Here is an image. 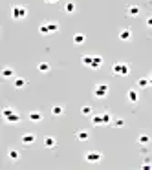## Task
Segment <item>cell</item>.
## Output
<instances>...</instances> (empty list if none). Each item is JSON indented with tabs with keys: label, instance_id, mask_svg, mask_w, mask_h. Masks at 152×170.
<instances>
[{
	"label": "cell",
	"instance_id": "cell-33",
	"mask_svg": "<svg viewBox=\"0 0 152 170\" xmlns=\"http://www.w3.org/2000/svg\"><path fill=\"white\" fill-rule=\"evenodd\" d=\"M149 81H150V86H152V75H150V77H149Z\"/></svg>",
	"mask_w": 152,
	"mask_h": 170
},
{
	"label": "cell",
	"instance_id": "cell-29",
	"mask_svg": "<svg viewBox=\"0 0 152 170\" xmlns=\"http://www.w3.org/2000/svg\"><path fill=\"white\" fill-rule=\"evenodd\" d=\"M112 123H114V126H117V128H121V126H125V121H123V119H114Z\"/></svg>",
	"mask_w": 152,
	"mask_h": 170
},
{
	"label": "cell",
	"instance_id": "cell-3",
	"mask_svg": "<svg viewBox=\"0 0 152 170\" xmlns=\"http://www.w3.org/2000/svg\"><path fill=\"white\" fill-rule=\"evenodd\" d=\"M106 93H108V86H106V84H97V86L94 88V95H95L97 99L106 97Z\"/></svg>",
	"mask_w": 152,
	"mask_h": 170
},
{
	"label": "cell",
	"instance_id": "cell-31",
	"mask_svg": "<svg viewBox=\"0 0 152 170\" xmlns=\"http://www.w3.org/2000/svg\"><path fill=\"white\" fill-rule=\"evenodd\" d=\"M147 26H149V27H152V16H149V18H147Z\"/></svg>",
	"mask_w": 152,
	"mask_h": 170
},
{
	"label": "cell",
	"instance_id": "cell-1",
	"mask_svg": "<svg viewBox=\"0 0 152 170\" xmlns=\"http://www.w3.org/2000/svg\"><path fill=\"white\" fill-rule=\"evenodd\" d=\"M112 73H114V75H121V77H125V75L130 73V66H128L127 62H116V64L112 66Z\"/></svg>",
	"mask_w": 152,
	"mask_h": 170
},
{
	"label": "cell",
	"instance_id": "cell-5",
	"mask_svg": "<svg viewBox=\"0 0 152 170\" xmlns=\"http://www.w3.org/2000/svg\"><path fill=\"white\" fill-rule=\"evenodd\" d=\"M20 143L26 145V146H29V145L35 143V136H33V134H24V136L20 137Z\"/></svg>",
	"mask_w": 152,
	"mask_h": 170
},
{
	"label": "cell",
	"instance_id": "cell-16",
	"mask_svg": "<svg viewBox=\"0 0 152 170\" xmlns=\"http://www.w3.org/2000/svg\"><path fill=\"white\" fill-rule=\"evenodd\" d=\"M55 145H57L55 137H51V136H50V137H46V139H44V146H46V148H53Z\"/></svg>",
	"mask_w": 152,
	"mask_h": 170
},
{
	"label": "cell",
	"instance_id": "cell-24",
	"mask_svg": "<svg viewBox=\"0 0 152 170\" xmlns=\"http://www.w3.org/2000/svg\"><path fill=\"white\" fill-rule=\"evenodd\" d=\"M138 86H139V88H147V86H150V81H149V79H139V81H138Z\"/></svg>",
	"mask_w": 152,
	"mask_h": 170
},
{
	"label": "cell",
	"instance_id": "cell-11",
	"mask_svg": "<svg viewBox=\"0 0 152 170\" xmlns=\"http://www.w3.org/2000/svg\"><path fill=\"white\" fill-rule=\"evenodd\" d=\"M6 121H7V123H18V121H20V115H18L17 112H11V114L6 117Z\"/></svg>",
	"mask_w": 152,
	"mask_h": 170
},
{
	"label": "cell",
	"instance_id": "cell-27",
	"mask_svg": "<svg viewBox=\"0 0 152 170\" xmlns=\"http://www.w3.org/2000/svg\"><path fill=\"white\" fill-rule=\"evenodd\" d=\"M20 157V154L17 152V150H9V159H13V161H17Z\"/></svg>",
	"mask_w": 152,
	"mask_h": 170
},
{
	"label": "cell",
	"instance_id": "cell-7",
	"mask_svg": "<svg viewBox=\"0 0 152 170\" xmlns=\"http://www.w3.org/2000/svg\"><path fill=\"white\" fill-rule=\"evenodd\" d=\"M127 97H128V101H130V103H138V101H139V93H138L136 90H128Z\"/></svg>",
	"mask_w": 152,
	"mask_h": 170
},
{
	"label": "cell",
	"instance_id": "cell-13",
	"mask_svg": "<svg viewBox=\"0 0 152 170\" xmlns=\"http://www.w3.org/2000/svg\"><path fill=\"white\" fill-rule=\"evenodd\" d=\"M13 84H15V88H24L26 86V79H22V77H15V81H13Z\"/></svg>",
	"mask_w": 152,
	"mask_h": 170
},
{
	"label": "cell",
	"instance_id": "cell-21",
	"mask_svg": "<svg viewBox=\"0 0 152 170\" xmlns=\"http://www.w3.org/2000/svg\"><path fill=\"white\" fill-rule=\"evenodd\" d=\"M128 15H130V16H138V15H139V7H138V5H130V7H128Z\"/></svg>",
	"mask_w": 152,
	"mask_h": 170
},
{
	"label": "cell",
	"instance_id": "cell-10",
	"mask_svg": "<svg viewBox=\"0 0 152 170\" xmlns=\"http://www.w3.org/2000/svg\"><path fill=\"white\" fill-rule=\"evenodd\" d=\"M130 37H132V31L130 29H121L119 31V38L121 40H130Z\"/></svg>",
	"mask_w": 152,
	"mask_h": 170
},
{
	"label": "cell",
	"instance_id": "cell-20",
	"mask_svg": "<svg viewBox=\"0 0 152 170\" xmlns=\"http://www.w3.org/2000/svg\"><path fill=\"white\" fill-rule=\"evenodd\" d=\"M51 114H53L55 117H59V115L64 114V108H62V106H53V108H51Z\"/></svg>",
	"mask_w": 152,
	"mask_h": 170
},
{
	"label": "cell",
	"instance_id": "cell-22",
	"mask_svg": "<svg viewBox=\"0 0 152 170\" xmlns=\"http://www.w3.org/2000/svg\"><path fill=\"white\" fill-rule=\"evenodd\" d=\"M92 125H95V126L103 125V117L101 115H92Z\"/></svg>",
	"mask_w": 152,
	"mask_h": 170
},
{
	"label": "cell",
	"instance_id": "cell-6",
	"mask_svg": "<svg viewBox=\"0 0 152 170\" xmlns=\"http://www.w3.org/2000/svg\"><path fill=\"white\" fill-rule=\"evenodd\" d=\"M103 66V57H99V55H94V59H92V70H97V68H101Z\"/></svg>",
	"mask_w": 152,
	"mask_h": 170
},
{
	"label": "cell",
	"instance_id": "cell-2",
	"mask_svg": "<svg viewBox=\"0 0 152 170\" xmlns=\"http://www.w3.org/2000/svg\"><path fill=\"white\" fill-rule=\"evenodd\" d=\"M26 15H28V9H26L24 5H13V7H11V16H13L15 20H22Z\"/></svg>",
	"mask_w": 152,
	"mask_h": 170
},
{
	"label": "cell",
	"instance_id": "cell-28",
	"mask_svg": "<svg viewBox=\"0 0 152 170\" xmlns=\"http://www.w3.org/2000/svg\"><path fill=\"white\" fill-rule=\"evenodd\" d=\"M81 114H83V115H92V108H90V106H83V108H81Z\"/></svg>",
	"mask_w": 152,
	"mask_h": 170
},
{
	"label": "cell",
	"instance_id": "cell-19",
	"mask_svg": "<svg viewBox=\"0 0 152 170\" xmlns=\"http://www.w3.org/2000/svg\"><path fill=\"white\" fill-rule=\"evenodd\" d=\"M37 68H39L40 73H48V71H50V64H48V62H40Z\"/></svg>",
	"mask_w": 152,
	"mask_h": 170
},
{
	"label": "cell",
	"instance_id": "cell-14",
	"mask_svg": "<svg viewBox=\"0 0 152 170\" xmlns=\"http://www.w3.org/2000/svg\"><path fill=\"white\" fill-rule=\"evenodd\" d=\"M40 119H42V114H40V112H29V121L39 123Z\"/></svg>",
	"mask_w": 152,
	"mask_h": 170
},
{
	"label": "cell",
	"instance_id": "cell-26",
	"mask_svg": "<svg viewBox=\"0 0 152 170\" xmlns=\"http://www.w3.org/2000/svg\"><path fill=\"white\" fill-rule=\"evenodd\" d=\"M48 26H50V31H51V33L59 31V24H57V22H48Z\"/></svg>",
	"mask_w": 152,
	"mask_h": 170
},
{
	"label": "cell",
	"instance_id": "cell-17",
	"mask_svg": "<svg viewBox=\"0 0 152 170\" xmlns=\"http://www.w3.org/2000/svg\"><path fill=\"white\" fill-rule=\"evenodd\" d=\"M13 75H15V71H13L11 68H4V70H2V77H4V79H11Z\"/></svg>",
	"mask_w": 152,
	"mask_h": 170
},
{
	"label": "cell",
	"instance_id": "cell-30",
	"mask_svg": "<svg viewBox=\"0 0 152 170\" xmlns=\"http://www.w3.org/2000/svg\"><path fill=\"white\" fill-rule=\"evenodd\" d=\"M11 112H13V108H9V106H6V108L2 110V115H4V119H6V117H7V115L11 114Z\"/></svg>",
	"mask_w": 152,
	"mask_h": 170
},
{
	"label": "cell",
	"instance_id": "cell-8",
	"mask_svg": "<svg viewBox=\"0 0 152 170\" xmlns=\"http://www.w3.org/2000/svg\"><path fill=\"white\" fill-rule=\"evenodd\" d=\"M138 143H139L141 146H147V145L150 143V136H147V134H141V136L138 137Z\"/></svg>",
	"mask_w": 152,
	"mask_h": 170
},
{
	"label": "cell",
	"instance_id": "cell-25",
	"mask_svg": "<svg viewBox=\"0 0 152 170\" xmlns=\"http://www.w3.org/2000/svg\"><path fill=\"white\" fill-rule=\"evenodd\" d=\"M101 117H103V125H110L112 123V115L110 114H101Z\"/></svg>",
	"mask_w": 152,
	"mask_h": 170
},
{
	"label": "cell",
	"instance_id": "cell-15",
	"mask_svg": "<svg viewBox=\"0 0 152 170\" xmlns=\"http://www.w3.org/2000/svg\"><path fill=\"white\" fill-rule=\"evenodd\" d=\"M75 136H77V139H79V141H88V137H90V134H88L86 130H79Z\"/></svg>",
	"mask_w": 152,
	"mask_h": 170
},
{
	"label": "cell",
	"instance_id": "cell-32",
	"mask_svg": "<svg viewBox=\"0 0 152 170\" xmlns=\"http://www.w3.org/2000/svg\"><path fill=\"white\" fill-rule=\"evenodd\" d=\"M46 2H48V4H55L57 0H46Z\"/></svg>",
	"mask_w": 152,
	"mask_h": 170
},
{
	"label": "cell",
	"instance_id": "cell-18",
	"mask_svg": "<svg viewBox=\"0 0 152 170\" xmlns=\"http://www.w3.org/2000/svg\"><path fill=\"white\" fill-rule=\"evenodd\" d=\"M39 33H40V35L51 33V31H50V26H48V24H40V26H39Z\"/></svg>",
	"mask_w": 152,
	"mask_h": 170
},
{
	"label": "cell",
	"instance_id": "cell-12",
	"mask_svg": "<svg viewBox=\"0 0 152 170\" xmlns=\"http://www.w3.org/2000/svg\"><path fill=\"white\" fill-rule=\"evenodd\" d=\"M73 44H77V46L84 44V35H83V33H75V35H73Z\"/></svg>",
	"mask_w": 152,
	"mask_h": 170
},
{
	"label": "cell",
	"instance_id": "cell-9",
	"mask_svg": "<svg viewBox=\"0 0 152 170\" xmlns=\"http://www.w3.org/2000/svg\"><path fill=\"white\" fill-rule=\"evenodd\" d=\"M75 9H77V5H75L73 2H66V4H64V11H66L68 15H72V13H75Z\"/></svg>",
	"mask_w": 152,
	"mask_h": 170
},
{
	"label": "cell",
	"instance_id": "cell-4",
	"mask_svg": "<svg viewBox=\"0 0 152 170\" xmlns=\"http://www.w3.org/2000/svg\"><path fill=\"white\" fill-rule=\"evenodd\" d=\"M103 159V154L101 152H88L86 154V161L88 163H99Z\"/></svg>",
	"mask_w": 152,
	"mask_h": 170
},
{
	"label": "cell",
	"instance_id": "cell-23",
	"mask_svg": "<svg viewBox=\"0 0 152 170\" xmlns=\"http://www.w3.org/2000/svg\"><path fill=\"white\" fill-rule=\"evenodd\" d=\"M92 59H94L92 55H84V57H83V64L90 68V66H92Z\"/></svg>",
	"mask_w": 152,
	"mask_h": 170
}]
</instances>
